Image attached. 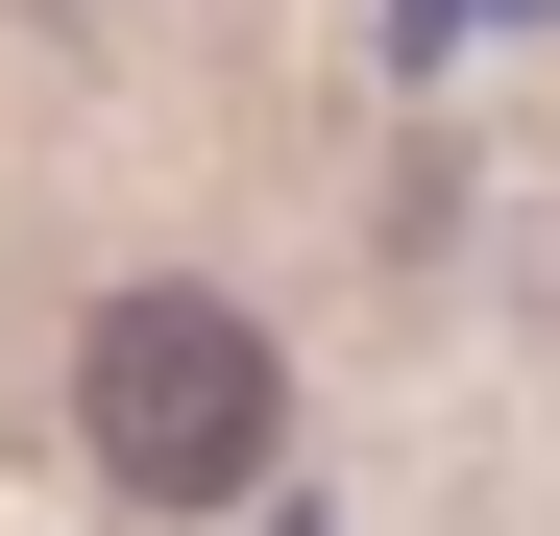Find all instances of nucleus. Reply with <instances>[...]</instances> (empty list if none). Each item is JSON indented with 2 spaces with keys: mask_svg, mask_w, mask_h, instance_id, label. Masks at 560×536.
<instances>
[{
  "mask_svg": "<svg viewBox=\"0 0 560 536\" xmlns=\"http://www.w3.org/2000/svg\"><path fill=\"white\" fill-rule=\"evenodd\" d=\"M73 439H98V488H147V512H244L268 439H293V366H268L244 293H98V341H73Z\"/></svg>",
  "mask_w": 560,
  "mask_h": 536,
  "instance_id": "obj_1",
  "label": "nucleus"
}]
</instances>
